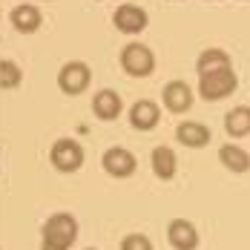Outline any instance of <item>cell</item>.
<instances>
[{
	"label": "cell",
	"instance_id": "cell-1",
	"mask_svg": "<svg viewBox=\"0 0 250 250\" xmlns=\"http://www.w3.org/2000/svg\"><path fill=\"white\" fill-rule=\"evenodd\" d=\"M78 242V219L72 213H52L41 227V250H69Z\"/></svg>",
	"mask_w": 250,
	"mask_h": 250
},
{
	"label": "cell",
	"instance_id": "cell-2",
	"mask_svg": "<svg viewBox=\"0 0 250 250\" xmlns=\"http://www.w3.org/2000/svg\"><path fill=\"white\" fill-rule=\"evenodd\" d=\"M118 63L129 78H150L155 72V52L141 41H129L118 55Z\"/></svg>",
	"mask_w": 250,
	"mask_h": 250
},
{
	"label": "cell",
	"instance_id": "cell-3",
	"mask_svg": "<svg viewBox=\"0 0 250 250\" xmlns=\"http://www.w3.org/2000/svg\"><path fill=\"white\" fill-rule=\"evenodd\" d=\"M239 86V75L233 66H225V69H216V72H204L199 75V95L204 101H225L227 95H233Z\"/></svg>",
	"mask_w": 250,
	"mask_h": 250
},
{
	"label": "cell",
	"instance_id": "cell-4",
	"mask_svg": "<svg viewBox=\"0 0 250 250\" xmlns=\"http://www.w3.org/2000/svg\"><path fill=\"white\" fill-rule=\"evenodd\" d=\"M89 83H92V69H89L86 61H66L58 69V89L63 95H72L75 98V95L89 89Z\"/></svg>",
	"mask_w": 250,
	"mask_h": 250
},
{
	"label": "cell",
	"instance_id": "cell-5",
	"mask_svg": "<svg viewBox=\"0 0 250 250\" xmlns=\"http://www.w3.org/2000/svg\"><path fill=\"white\" fill-rule=\"evenodd\" d=\"M83 147H81V141L75 138H58L55 144H52L49 150V161L52 167L58 170V173H78L81 167H83Z\"/></svg>",
	"mask_w": 250,
	"mask_h": 250
},
{
	"label": "cell",
	"instance_id": "cell-6",
	"mask_svg": "<svg viewBox=\"0 0 250 250\" xmlns=\"http://www.w3.org/2000/svg\"><path fill=\"white\" fill-rule=\"evenodd\" d=\"M112 23H115V29H118L121 35L135 38V35H141V32L150 26V15H147V9H144V6L121 3V6L112 12Z\"/></svg>",
	"mask_w": 250,
	"mask_h": 250
},
{
	"label": "cell",
	"instance_id": "cell-7",
	"mask_svg": "<svg viewBox=\"0 0 250 250\" xmlns=\"http://www.w3.org/2000/svg\"><path fill=\"white\" fill-rule=\"evenodd\" d=\"M101 167H104V173L112 175V178H129L138 170V158H135V152L126 150V147H109L101 155Z\"/></svg>",
	"mask_w": 250,
	"mask_h": 250
},
{
	"label": "cell",
	"instance_id": "cell-8",
	"mask_svg": "<svg viewBox=\"0 0 250 250\" xmlns=\"http://www.w3.org/2000/svg\"><path fill=\"white\" fill-rule=\"evenodd\" d=\"M161 101H164V109H170L173 115H184V112H190V106H193V101H196V92L190 89V83L187 81H167L164 83V89H161Z\"/></svg>",
	"mask_w": 250,
	"mask_h": 250
},
{
	"label": "cell",
	"instance_id": "cell-9",
	"mask_svg": "<svg viewBox=\"0 0 250 250\" xmlns=\"http://www.w3.org/2000/svg\"><path fill=\"white\" fill-rule=\"evenodd\" d=\"M161 121V106L150 98H141L129 106V126L138 132H152Z\"/></svg>",
	"mask_w": 250,
	"mask_h": 250
},
{
	"label": "cell",
	"instance_id": "cell-10",
	"mask_svg": "<svg viewBox=\"0 0 250 250\" xmlns=\"http://www.w3.org/2000/svg\"><path fill=\"white\" fill-rule=\"evenodd\" d=\"M9 21L15 26L18 35H35L41 26H43V12L35 6V3H18L12 12H9Z\"/></svg>",
	"mask_w": 250,
	"mask_h": 250
},
{
	"label": "cell",
	"instance_id": "cell-11",
	"mask_svg": "<svg viewBox=\"0 0 250 250\" xmlns=\"http://www.w3.org/2000/svg\"><path fill=\"white\" fill-rule=\"evenodd\" d=\"M167 242H170V248L173 250H196L199 248V230L193 222H187V219H173L170 225H167Z\"/></svg>",
	"mask_w": 250,
	"mask_h": 250
},
{
	"label": "cell",
	"instance_id": "cell-12",
	"mask_svg": "<svg viewBox=\"0 0 250 250\" xmlns=\"http://www.w3.org/2000/svg\"><path fill=\"white\" fill-rule=\"evenodd\" d=\"M92 112L98 121H118L124 112V101L115 89H101L92 95Z\"/></svg>",
	"mask_w": 250,
	"mask_h": 250
},
{
	"label": "cell",
	"instance_id": "cell-13",
	"mask_svg": "<svg viewBox=\"0 0 250 250\" xmlns=\"http://www.w3.org/2000/svg\"><path fill=\"white\" fill-rule=\"evenodd\" d=\"M175 138H178V144H184L190 150H201V147H207L213 141V132L201 121H181L175 126Z\"/></svg>",
	"mask_w": 250,
	"mask_h": 250
},
{
	"label": "cell",
	"instance_id": "cell-14",
	"mask_svg": "<svg viewBox=\"0 0 250 250\" xmlns=\"http://www.w3.org/2000/svg\"><path fill=\"white\" fill-rule=\"evenodd\" d=\"M150 167L155 178H161V181H173L175 173H178V155H175L173 147H167V144H158L150 155Z\"/></svg>",
	"mask_w": 250,
	"mask_h": 250
},
{
	"label": "cell",
	"instance_id": "cell-15",
	"mask_svg": "<svg viewBox=\"0 0 250 250\" xmlns=\"http://www.w3.org/2000/svg\"><path fill=\"white\" fill-rule=\"evenodd\" d=\"M225 66H233V58H230V52L222 49V46H207V49H201L199 58H196V72H199V75L225 69Z\"/></svg>",
	"mask_w": 250,
	"mask_h": 250
},
{
	"label": "cell",
	"instance_id": "cell-16",
	"mask_svg": "<svg viewBox=\"0 0 250 250\" xmlns=\"http://www.w3.org/2000/svg\"><path fill=\"white\" fill-rule=\"evenodd\" d=\"M219 161H222V167L230 170V173H248L250 170V152L245 147H239V144H222L219 147Z\"/></svg>",
	"mask_w": 250,
	"mask_h": 250
},
{
	"label": "cell",
	"instance_id": "cell-17",
	"mask_svg": "<svg viewBox=\"0 0 250 250\" xmlns=\"http://www.w3.org/2000/svg\"><path fill=\"white\" fill-rule=\"evenodd\" d=\"M225 132L230 138H245L250 135V106L239 104L225 115Z\"/></svg>",
	"mask_w": 250,
	"mask_h": 250
},
{
	"label": "cell",
	"instance_id": "cell-18",
	"mask_svg": "<svg viewBox=\"0 0 250 250\" xmlns=\"http://www.w3.org/2000/svg\"><path fill=\"white\" fill-rule=\"evenodd\" d=\"M23 83V69L15 63V61H0V89H6V92H12V89H18Z\"/></svg>",
	"mask_w": 250,
	"mask_h": 250
},
{
	"label": "cell",
	"instance_id": "cell-19",
	"mask_svg": "<svg viewBox=\"0 0 250 250\" xmlns=\"http://www.w3.org/2000/svg\"><path fill=\"white\" fill-rule=\"evenodd\" d=\"M121 250H152V239L147 233H126L121 239Z\"/></svg>",
	"mask_w": 250,
	"mask_h": 250
},
{
	"label": "cell",
	"instance_id": "cell-20",
	"mask_svg": "<svg viewBox=\"0 0 250 250\" xmlns=\"http://www.w3.org/2000/svg\"><path fill=\"white\" fill-rule=\"evenodd\" d=\"M207 3H219V0H207Z\"/></svg>",
	"mask_w": 250,
	"mask_h": 250
},
{
	"label": "cell",
	"instance_id": "cell-21",
	"mask_svg": "<svg viewBox=\"0 0 250 250\" xmlns=\"http://www.w3.org/2000/svg\"><path fill=\"white\" fill-rule=\"evenodd\" d=\"M170 3H181V0H170Z\"/></svg>",
	"mask_w": 250,
	"mask_h": 250
},
{
	"label": "cell",
	"instance_id": "cell-22",
	"mask_svg": "<svg viewBox=\"0 0 250 250\" xmlns=\"http://www.w3.org/2000/svg\"><path fill=\"white\" fill-rule=\"evenodd\" d=\"M86 250H98V248H86Z\"/></svg>",
	"mask_w": 250,
	"mask_h": 250
},
{
	"label": "cell",
	"instance_id": "cell-23",
	"mask_svg": "<svg viewBox=\"0 0 250 250\" xmlns=\"http://www.w3.org/2000/svg\"><path fill=\"white\" fill-rule=\"evenodd\" d=\"M21 3H29V0H21Z\"/></svg>",
	"mask_w": 250,
	"mask_h": 250
},
{
	"label": "cell",
	"instance_id": "cell-24",
	"mask_svg": "<svg viewBox=\"0 0 250 250\" xmlns=\"http://www.w3.org/2000/svg\"><path fill=\"white\" fill-rule=\"evenodd\" d=\"M242 3H248V0H242Z\"/></svg>",
	"mask_w": 250,
	"mask_h": 250
}]
</instances>
